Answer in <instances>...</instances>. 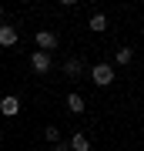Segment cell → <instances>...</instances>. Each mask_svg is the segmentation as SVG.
Listing matches in <instances>:
<instances>
[{"mask_svg": "<svg viewBox=\"0 0 144 151\" xmlns=\"http://www.w3.org/2000/svg\"><path fill=\"white\" fill-rule=\"evenodd\" d=\"M91 81H94L97 87H107V84H114V67L107 64V60L94 64V67H91Z\"/></svg>", "mask_w": 144, "mask_h": 151, "instance_id": "6da1fadb", "label": "cell"}, {"mask_svg": "<svg viewBox=\"0 0 144 151\" xmlns=\"http://www.w3.org/2000/svg\"><path fill=\"white\" fill-rule=\"evenodd\" d=\"M60 44V37L54 30H37V50H44V54H50L54 47Z\"/></svg>", "mask_w": 144, "mask_h": 151, "instance_id": "7a4b0ae2", "label": "cell"}, {"mask_svg": "<svg viewBox=\"0 0 144 151\" xmlns=\"http://www.w3.org/2000/svg\"><path fill=\"white\" fill-rule=\"evenodd\" d=\"M50 64H54V57H50V54H44V50H34V54H30V67L37 70V74H47Z\"/></svg>", "mask_w": 144, "mask_h": 151, "instance_id": "3957f363", "label": "cell"}, {"mask_svg": "<svg viewBox=\"0 0 144 151\" xmlns=\"http://www.w3.org/2000/svg\"><path fill=\"white\" fill-rule=\"evenodd\" d=\"M0 114H4V118H17V114H20V101H17L14 94H7L4 101H0Z\"/></svg>", "mask_w": 144, "mask_h": 151, "instance_id": "277c9868", "label": "cell"}, {"mask_svg": "<svg viewBox=\"0 0 144 151\" xmlns=\"http://www.w3.org/2000/svg\"><path fill=\"white\" fill-rule=\"evenodd\" d=\"M17 27H7V24H0V47H14L17 44Z\"/></svg>", "mask_w": 144, "mask_h": 151, "instance_id": "5b68a950", "label": "cell"}, {"mask_svg": "<svg viewBox=\"0 0 144 151\" xmlns=\"http://www.w3.org/2000/svg\"><path fill=\"white\" fill-rule=\"evenodd\" d=\"M67 145H70V151H91V138H87V134H80V131H74Z\"/></svg>", "mask_w": 144, "mask_h": 151, "instance_id": "8992f818", "label": "cell"}, {"mask_svg": "<svg viewBox=\"0 0 144 151\" xmlns=\"http://www.w3.org/2000/svg\"><path fill=\"white\" fill-rule=\"evenodd\" d=\"M64 74L67 77H80V74H84V60H80V57H67L64 60Z\"/></svg>", "mask_w": 144, "mask_h": 151, "instance_id": "52a82bcc", "label": "cell"}, {"mask_svg": "<svg viewBox=\"0 0 144 151\" xmlns=\"http://www.w3.org/2000/svg\"><path fill=\"white\" fill-rule=\"evenodd\" d=\"M87 27H91L94 34H104V30H107V17H104V14H91V20H87Z\"/></svg>", "mask_w": 144, "mask_h": 151, "instance_id": "ba28073f", "label": "cell"}, {"mask_svg": "<svg viewBox=\"0 0 144 151\" xmlns=\"http://www.w3.org/2000/svg\"><path fill=\"white\" fill-rule=\"evenodd\" d=\"M131 60H134V50L131 47H117V50H114V64H131Z\"/></svg>", "mask_w": 144, "mask_h": 151, "instance_id": "9c48e42d", "label": "cell"}, {"mask_svg": "<svg viewBox=\"0 0 144 151\" xmlns=\"http://www.w3.org/2000/svg\"><path fill=\"white\" fill-rule=\"evenodd\" d=\"M67 111H74V114L84 111V97H80L77 91H70V94H67Z\"/></svg>", "mask_w": 144, "mask_h": 151, "instance_id": "30bf717a", "label": "cell"}, {"mask_svg": "<svg viewBox=\"0 0 144 151\" xmlns=\"http://www.w3.org/2000/svg\"><path fill=\"white\" fill-rule=\"evenodd\" d=\"M44 141H50V145H57V141H60V131L54 128V124H50V128H44Z\"/></svg>", "mask_w": 144, "mask_h": 151, "instance_id": "8fae6325", "label": "cell"}, {"mask_svg": "<svg viewBox=\"0 0 144 151\" xmlns=\"http://www.w3.org/2000/svg\"><path fill=\"white\" fill-rule=\"evenodd\" d=\"M54 151H70V145H67V141H57V145H50Z\"/></svg>", "mask_w": 144, "mask_h": 151, "instance_id": "7c38bea8", "label": "cell"}, {"mask_svg": "<svg viewBox=\"0 0 144 151\" xmlns=\"http://www.w3.org/2000/svg\"><path fill=\"white\" fill-rule=\"evenodd\" d=\"M0 17H4V4H0Z\"/></svg>", "mask_w": 144, "mask_h": 151, "instance_id": "4fadbf2b", "label": "cell"}]
</instances>
